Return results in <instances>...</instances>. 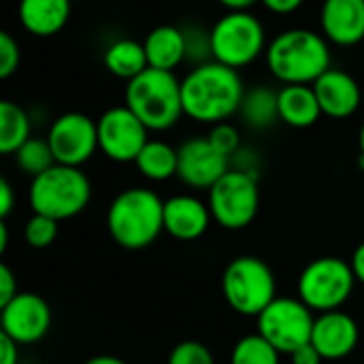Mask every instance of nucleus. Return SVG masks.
<instances>
[{"instance_id":"6","label":"nucleus","mask_w":364,"mask_h":364,"mask_svg":"<svg viewBox=\"0 0 364 364\" xmlns=\"http://www.w3.org/2000/svg\"><path fill=\"white\" fill-rule=\"evenodd\" d=\"M222 294L228 307L239 316L258 318L277 299V282L264 260L239 256L224 269Z\"/></svg>"},{"instance_id":"19","label":"nucleus","mask_w":364,"mask_h":364,"mask_svg":"<svg viewBox=\"0 0 364 364\" xmlns=\"http://www.w3.org/2000/svg\"><path fill=\"white\" fill-rule=\"evenodd\" d=\"M70 4V0H19V23L32 36H53L62 32V28L68 23Z\"/></svg>"},{"instance_id":"33","label":"nucleus","mask_w":364,"mask_h":364,"mask_svg":"<svg viewBox=\"0 0 364 364\" xmlns=\"http://www.w3.org/2000/svg\"><path fill=\"white\" fill-rule=\"evenodd\" d=\"M17 294V279L13 271L6 264H0V307L11 303Z\"/></svg>"},{"instance_id":"15","label":"nucleus","mask_w":364,"mask_h":364,"mask_svg":"<svg viewBox=\"0 0 364 364\" xmlns=\"http://www.w3.org/2000/svg\"><path fill=\"white\" fill-rule=\"evenodd\" d=\"M360 339L358 324L352 316L343 314L341 309L322 314L316 318L311 346L322 354L324 360H341L350 356Z\"/></svg>"},{"instance_id":"21","label":"nucleus","mask_w":364,"mask_h":364,"mask_svg":"<svg viewBox=\"0 0 364 364\" xmlns=\"http://www.w3.org/2000/svg\"><path fill=\"white\" fill-rule=\"evenodd\" d=\"M279 122L292 128H309L322 117L314 85H284L277 92Z\"/></svg>"},{"instance_id":"28","label":"nucleus","mask_w":364,"mask_h":364,"mask_svg":"<svg viewBox=\"0 0 364 364\" xmlns=\"http://www.w3.org/2000/svg\"><path fill=\"white\" fill-rule=\"evenodd\" d=\"M58 220L34 213L23 228V239L32 250H45L49 245H53L55 237H58Z\"/></svg>"},{"instance_id":"8","label":"nucleus","mask_w":364,"mask_h":364,"mask_svg":"<svg viewBox=\"0 0 364 364\" xmlns=\"http://www.w3.org/2000/svg\"><path fill=\"white\" fill-rule=\"evenodd\" d=\"M354 284L356 275L350 262L335 256H324L303 269L296 292L311 311L328 314L348 303L354 292Z\"/></svg>"},{"instance_id":"18","label":"nucleus","mask_w":364,"mask_h":364,"mask_svg":"<svg viewBox=\"0 0 364 364\" xmlns=\"http://www.w3.org/2000/svg\"><path fill=\"white\" fill-rule=\"evenodd\" d=\"M213 215L209 205L196 196H173L164 200V232L177 241H196L200 239L211 224Z\"/></svg>"},{"instance_id":"17","label":"nucleus","mask_w":364,"mask_h":364,"mask_svg":"<svg viewBox=\"0 0 364 364\" xmlns=\"http://www.w3.org/2000/svg\"><path fill=\"white\" fill-rule=\"evenodd\" d=\"M322 34L337 47H354L364 38V0H324Z\"/></svg>"},{"instance_id":"39","label":"nucleus","mask_w":364,"mask_h":364,"mask_svg":"<svg viewBox=\"0 0 364 364\" xmlns=\"http://www.w3.org/2000/svg\"><path fill=\"white\" fill-rule=\"evenodd\" d=\"M218 2L228 11H250V6H254L260 0H218Z\"/></svg>"},{"instance_id":"36","label":"nucleus","mask_w":364,"mask_h":364,"mask_svg":"<svg viewBox=\"0 0 364 364\" xmlns=\"http://www.w3.org/2000/svg\"><path fill=\"white\" fill-rule=\"evenodd\" d=\"M260 2L264 4V9H269L275 15H290L299 11L305 0H260Z\"/></svg>"},{"instance_id":"44","label":"nucleus","mask_w":364,"mask_h":364,"mask_svg":"<svg viewBox=\"0 0 364 364\" xmlns=\"http://www.w3.org/2000/svg\"><path fill=\"white\" fill-rule=\"evenodd\" d=\"M70 2H75V0H70Z\"/></svg>"},{"instance_id":"25","label":"nucleus","mask_w":364,"mask_h":364,"mask_svg":"<svg viewBox=\"0 0 364 364\" xmlns=\"http://www.w3.org/2000/svg\"><path fill=\"white\" fill-rule=\"evenodd\" d=\"M32 124L28 113L11 102V100H2L0 102V154L11 156L15 154L32 134Z\"/></svg>"},{"instance_id":"40","label":"nucleus","mask_w":364,"mask_h":364,"mask_svg":"<svg viewBox=\"0 0 364 364\" xmlns=\"http://www.w3.org/2000/svg\"><path fill=\"white\" fill-rule=\"evenodd\" d=\"M85 364H128L124 363L122 358H117V356H94V358H90Z\"/></svg>"},{"instance_id":"24","label":"nucleus","mask_w":364,"mask_h":364,"mask_svg":"<svg viewBox=\"0 0 364 364\" xmlns=\"http://www.w3.org/2000/svg\"><path fill=\"white\" fill-rule=\"evenodd\" d=\"M177 149L164 141H147L139 158L134 160L139 173L149 181H166L177 175Z\"/></svg>"},{"instance_id":"31","label":"nucleus","mask_w":364,"mask_h":364,"mask_svg":"<svg viewBox=\"0 0 364 364\" xmlns=\"http://www.w3.org/2000/svg\"><path fill=\"white\" fill-rule=\"evenodd\" d=\"M186 45H188V60L194 62V66L213 60V53H211V34H209V30L188 28V30H186Z\"/></svg>"},{"instance_id":"20","label":"nucleus","mask_w":364,"mask_h":364,"mask_svg":"<svg viewBox=\"0 0 364 364\" xmlns=\"http://www.w3.org/2000/svg\"><path fill=\"white\" fill-rule=\"evenodd\" d=\"M145 53L149 68L175 73L179 64L188 60V45H186V30L177 26H158L154 28L145 41Z\"/></svg>"},{"instance_id":"13","label":"nucleus","mask_w":364,"mask_h":364,"mask_svg":"<svg viewBox=\"0 0 364 364\" xmlns=\"http://www.w3.org/2000/svg\"><path fill=\"white\" fill-rule=\"evenodd\" d=\"M0 309L2 333L19 346L41 341L51 328V307L38 294L19 292L11 303Z\"/></svg>"},{"instance_id":"12","label":"nucleus","mask_w":364,"mask_h":364,"mask_svg":"<svg viewBox=\"0 0 364 364\" xmlns=\"http://www.w3.org/2000/svg\"><path fill=\"white\" fill-rule=\"evenodd\" d=\"M49 147L58 164L81 168L98 147V126L85 113H62L47 132Z\"/></svg>"},{"instance_id":"35","label":"nucleus","mask_w":364,"mask_h":364,"mask_svg":"<svg viewBox=\"0 0 364 364\" xmlns=\"http://www.w3.org/2000/svg\"><path fill=\"white\" fill-rule=\"evenodd\" d=\"M290 358H292V364H322V360H324L322 354L311 343H307V346L299 348L296 352H292Z\"/></svg>"},{"instance_id":"29","label":"nucleus","mask_w":364,"mask_h":364,"mask_svg":"<svg viewBox=\"0 0 364 364\" xmlns=\"http://www.w3.org/2000/svg\"><path fill=\"white\" fill-rule=\"evenodd\" d=\"M209 143L226 158L232 160V156L241 149V134L239 130L230 124V122H222V124H215L211 126L209 134H207Z\"/></svg>"},{"instance_id":"11","label":"nucleus","mask_w":364,"mask_h":364,"mask_svg":"<svg viewBox=\"0 0 364 364\" xmlns=\"http://www.w3.org/2000/svg\"><path fill=\"white\" fill-rule=\"evenodd\" d=\"M96 126L98 147L113 162H134L149 141L147 126L126 105L107 109Z\"/></svg>"},{"instance_id":"34","label":"nucleus","mask_w":364,"mask_h":364,"mask_svg":"<svg viewBox=\"0 0 364 364\" xmlns=\"http://www.w3.org/2000/svg\"><path fill=\"white\" fill-rule=\"evenodd\" d=\"M19 363V343L0 333V364Z\"/></svg>"},{"instance_id":"43","label":"nucleus","mask_w":364,"mask_h":364,"mask_svg":"<svg viewBox=\"0 0 364 364\" xmlns=\"http://www.w3.org/2000/svg\"><path fill=\"white\" fill-rule=\"evenodd\" d=\"M358 168L364 171V154H360V158H358Z\"/></svg>"},{"instance_id":"38","label":"nucleus","mask_w":364,"mask_h":364,"mask_svg":"<svg viewBox=\"0 0 364 364\" xmlns=\"http://www.w3.org/2000/svg\"><path fill=\"white\" fill-rule=\"evenodd\" d=\"M350 264H352V271H354V275H356V282H360L364 286V243H360V245L356 247V252H354Z\"/></svg>"},{"instance_id":"23","label":"nucleus","mask_w":364,"mask_h":364,"mask_svg":"<svg viewBox=\"0 0 364 364\" xmlns=\"http://www.w3.org/2000/svg\"><path fill=\"white\" fill-rule=\"evenodd\" d=\"M239 115L245 126L254 130H264L279 122V109H277V92L258 85L245 92Z\"/></svg>"},{"instance_id":"26","label":"nucleus","mask_w":364,"mask_h":364,"mask_svg":"<svg viewBox=\"0 0 364 364\" xmlns=\"http://www.w3.org/2000/svg\"><path fill=\"white\" fill-rule=\"evenodd\" d=\"M15 160H17V166L30 175L32 179L43 175L45 171H49L55 162L53 158V151L49 147V141L47 139H38V136H30L17 151H15Z\"/></svg>"},{"instance_id":"7","label":"nucleus","mask_w":364,"mask_h":364,"mask_svg":"<svg viewBox=\"0 0 364 364\" xmlns=\"http://www.w3.org/2000/svg\"><path fill=\"white\" fill-rule=\"evenodd\" d=\"M209 34L213 60L235 70L254 64L269 47L262 21L250 11H228L213 23Z\"/></svg>"},{"instance_id":"2","label":"nucleus","mask_w":364,"mask_h":364,"mask_svg":"<svg viewBox=\"0 0 364 364\" xmlns=\"http://www.w3.org/2000/svg\"><path fill=\"white\" fill-rule=\"evenodd\" d=\"M264 62L284 85H314L331 66V45L322 32L290 28L269 41Z\"/></svg>"},{"instance_id":"3","label":"nucleus","mask_w":364,"mask_h":364,"mask_svg":"<svg viewBox=\"0 0 364 364\" xmlns=\"http://www.w3.org/2000/svg\"><path fill=\"white\" fill-rule=\"evenodd\" d=\"M107 228L119 247L145 250L164 232V200L149 188L124 190L109 205Z\"/></svg>"},{"instance_id":"41","label":"nucleus","mask_w":364,"mask_h":364,"mask_svg":"<svg viewBox=\"0 0 364 364\" xmlns=\"http://www.w3.org/2000/svg\"><path fill=\"white\" fill-rule=\"evenodd\" d=\"M9 245V228H6V222L2 220L0 222V252H4Z\"/></svg>"},{"instance_id":"30","label":"nucleus","mask_w":364,"mask_h":364,"mask_svg":"<svg viewBox=\"0 0 364 364\" xmlns=\"http://www.w3.org/2000/svg\"><path fill=\"white\" fill-rule=\"evenodd\" d=\"M166 364H215L211 350L200 341H181L173 348Z\"/></svg>"},{"instance_id":"10","label":"nucleus","mask_w":364,"mask_h":364,"mask_svg":"<svg viewBox=\"0 0 364 364\" xmlns=\"http://www.w3.org/2000/svg\"><path fill=\"white\" fill-rule=\"evenodd\" d=\"M256 320L258 335H262L279 354L290 356L299 348L311 343L316 318L301 299L277 296Z\"/></svg>"},{"instance_id":"5","label":"nucleus","mask_w":364,"mask_h":364,"mask_svg":"<svg viewBox=\"0 0 364 364\" xmlns=\"http://www.w3.org/2000/svg\"><path fill=\"white\" fill-rule=\"evenodd\" d=\"M92 198V183L77 166L53 164L43 175L34 177L28 190V200L34 213L58 222L77 218Z\"/></svg>"},{"instance_id":"37","label":"nucleus","mask_w":364,"mask_h":364,"mask_svg":"<svg viewBox=\"0 0 364 364\" xmlns=\"http://www.w3.org/2000/svg\"><path fill=\"white\" fill-rule=\"evenodd\" d=\"M15 205V192L6 179H0V218L6 220V215L13 211Z\"/></svg>"},{"instance_id":"16","label":"nucleus","mask_w":364,"mask_h":364,"mask_svg":"<svg viewBox=\"0 0 364 364\" xmlns=\"http://www.w3.org/2000/svg\"><path fill=\"white\" fill-rule=\"evenodd\" d=\"M314 92L318 96L322 115L331 119L352 117L358 111L360 100H363L358 81L341 68H328L314 83Z\"/></svg>"},{"instance_id":"22","label":"nucleus","mask_w":364,"mask_h":364,"mask_svg":"<svg viewBox=\"0 0 364 364\" xmlns=\"http://www.w3.org/2000/svg\"><path fill=\"white\" fill-rule=\"evenodd\" d=\"M102 64L113 77L124 79L126 83L149 68L145 45L134 38H117L107 45L102 53Z\"/></svg>"},{"instance_id":"1","label":"nucleus","mask_w":364,"mask_h":364,"mask_svg":"<svg viewBox=\"0 0 364 364\" xmlns=\"http://www.w3.org/2000/svg\"><path fill=\"white\" fill-rule=\"evenodd\" d=\"M245 85L239 70L215 60L192 66L181 79L183 113L198 124H222L239 113Z\"/></svg>"},{"instance_id":"9","label":"nucleus","mask_w":364,"mask_h":364,"mask_svg":"<svg viewBox=\"0 0 364 364\" xmlns=\"http://www.w3.org/2000/svg\"><path fill=\"white\" fill-rule=\"evenodd\" d=\"M209 211L213 220L226 230L247 228L260 207L258 175L252 171L230 168L211 190H209Z\"/></svg>"},{"instance_id":"42","label":"nucleus","mask_w":364,"mask_h":364,"mask_svg":"<svg viewBox=\"0 0 364 364\" xmlns=\"http://www.w3.org/2000/svg\"><path fill=\"white\" fill-rule=\"evenodd\" d=\"M358 145H360V154H364V122L360 126V132H358Z\"/></svg>"},{"instance_id":"27","label":"nucleus","mask_w":364,"mask_h":364,"mask_svg":"<svg viewBox=\"0 0 364 364\" xmlns=\"http://www.w3.org/2000/svg\"><path fill=\"white\" fill-rule=\"evenodd\" d=\"M279 356L262 335H247L235 343L230 364H279Z\"/></svg>"},{"instance_id":"32","label":"nucleus","mask_w":364,"mask_h":364,"mask_svg":"<svg viewBox=\"0 0 364 364\" xmlns=\"http://www.w3.org/2000/svg\"><path fill=\"white\" fill-rule=\"evenodd\" d=\"M19 43L11 36V32L2 30L0 32V77L9 79L17 68H19Z\"/></svg>"},{"instance_id":"14","label":"nucleus","mask_w":364,"mask_h":364,"mask_svg":"<svg viewBox=\"0 0 364 364\" xmlns=\"http://www.w3.org/2000/svg\"><path fill=\"white\" fill-rule=\"evenodd\" d=\"M177 156V177L194 190H211L230 171V158L222 156L207 136L188 139Z\"/></svg>"},{"instance_id":"4","label":"nucleus","mask_w":364,"mask_h":364,"mask_svg":"<svg viewBox=\"0 0 364 364\" xmlns=\"http://www.w3.org/2000/svg\"><path fill=\"white\" fill-rule=\"evenodd\" d=\"M126 107L147 126V130L164 132L173 128L183 113L181 79L175 73L147 68L126 83Z\"/></svg>"}]
</instances>
